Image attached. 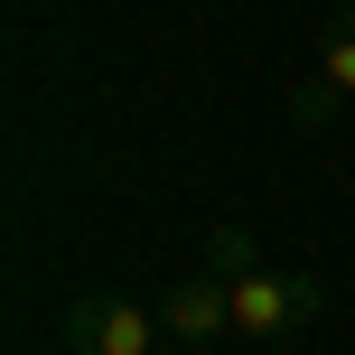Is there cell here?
I'll return each mask as SVG.
<instances>
[{
	"instance_id": "6da1fadb",
	"label": "cell",
	"mask_w": 355,
	"mask_h": 355,
	"mask_svg": "<svg viewBox=\"0 0 355 355\" xmlns=\"http://www.w3.org/2000/svg\"><path fill=\"white\" fill-rule=\"evenodd\" d=\"M234 290V346H281L290 327H309L327 309V281H309V271H243V281H225Z\"/></svg>"
},
{
	"instance_id": "7a4b0ae2",
	"label": "cell",
	"mask_w": 355,
	"mask_h": 355,
	"mask_svg": "<svg viewBox=\"0 0 355 355\" xmlns=\"http://www.w3.org/2000/svg\"><path fill=\"white\" fill-rule=\"evenodd\" d=\"M337 112H355V0L318 19V37H309V75L300 94H290V122L300 131H327Z\"/></svg>"
},
{
	"instance_id": "3957f363",
	"label": "cell",
	"mask_w": 355,
	"mask_h": 355,
	"mask_svg": "<svg viewBox=\"0 0 355 355\" xmlns=\"http://www.w3.org/2000/svg\"><path fill=\"white\" fill-rule=\"evenodd\" d=\"M56 337H66V355H168V327L150 318L141 300H122V290H85V300H66Z\"/></svg>"
},
{
	"instance_id": "277c9868",
	"label": "cell",
	"mask_w": 355,
	"mask_h": 355,
	"mask_svg": "<svg viewBox=\"0 0 355 355\" xmlns=\"http://www.w3.org/2000/svg\"><path fill=\"white\" fill-rule=\"evenodd\" d=\"M159 327H168L178 346H215V337H234V290L215 281V271H196V281H168Z\"/></svg>"
},
{
	"instance_id": "5b68a950",
	"label": "cell",
	"mask_w": 355,
	"mask_h": 355,
	"mask_svg": "<svg viewBox=\"0 0 355 355\" xmlns=\"http://www.w3.org/2000/svg\"><path fill=\"white\" fill-rule=\"evenodd\" d=\"M206 271H215V281H243V271H262L252 234H243V225H206Z\"/></svg>"
}]
</instances>
